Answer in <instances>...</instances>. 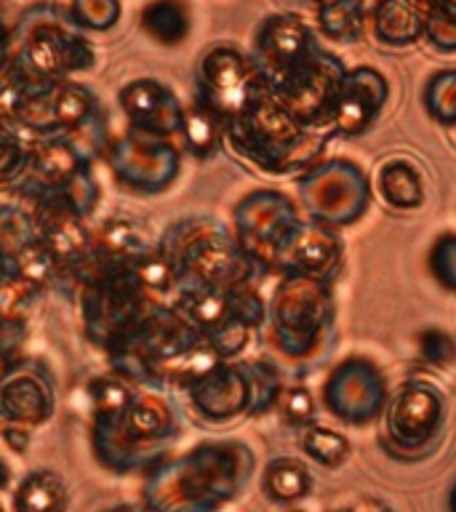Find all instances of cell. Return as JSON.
Here are the masks:
<instances>
[{
	"label": "cell",
	"instance_id": "cell-32",
	"mask_svg": "<svg viewBox=\"0 0 456 512\" xmlns=\"http://www.w3.org/2000/svg\"><path fill=\"white\" fill-rule=\"evenodd\" d=\"M139 395V384H134L126 376L102 374L96 376L94 382L88 384V398H91V422H104V419H115L126 411L134 398Z\"/></svg>",
	"mask_w": 456,
	"mask_h": 512
},
{
	"label": "cell",
	"instance_id": "cell-9",
	"mask_svg": "<svg viewBox=\"0 0 456 512\" xmlns=\"http://www.w3.org/2000/svg\"><path fill=\"white\" fill-rule=\"evenodd\" d=\"M203 342L190 320L174 304L160 302L152 315L128 334L115 350L107 352L110 368L139 387L163 390L168 371Z\"/></svg>",
	"mask_w": 456,
	"mask_h": 512
},
{
	"label": "cell",
	"instance_id": "cell-41",
	"mask_svg": "<svg viewBox=\"0 0 456 512\" xmlns=\"http://www.w3.org/2000/svg\"><path fill=\"white\" fill-rule=\"evenodd\" d=\"M427 40L438 51H456V0H435L427 11Z\"/></svg>",
	"mask_w": 456,
	"mask_h": 512
},
{
	"label": "cell",
	"instance_id": "cell-54",
	"mask_svg": "<svg viewBox=\"0 0 456 512\" xmlns=\"http://www.w3.org/2000/svg\"><path fill=\"white\" fill-rule=\"evenodd\" d=\"M286 512H302V510H286Z\"/></svg>",
	"mask_w": 456,
	"mask_h": 512
},
{
	"label": "cell",
	"instance_id": "cell-27",
	"mask_svg": "<svg viewBox=\"0 0 456 512\" xmlns=\"http://www.w3.org/2000/svg\"><path fill=\"white\" fill-rule=\"evenodd\" d=\"M152 240L147 238L142 224L134 219H120L112 216L94 232V251L104 256L107 262L120 264V267H131L139 256L150 254Z\"/></svg>",
	"mask_w": 456,
	"mask_h": 512
},
{
	"label": "cell",
	"instance_id": "cell-7",
	"mask_svg": "<svg viewBox=\"0 0 456 512\" xmlns=\"http://www.w3.org/2000/svg\"><path fill=\"white\" fill-rule=\"evenodd\" d=\"M8 62L19 64L35 80H70L75 72L94 70L96 51L70 11L35 6L19 19L16 56H8Z\"/></svg>",
	"mask_w": 456,
	"mask_h": 512
},
{
	"label": "cell",
	"instance_id": "cell-4",
	"mask_svg": "<svg viewBox=\"0 0 456 512\" xmlns=\"http://www.w3.org/2000/svg\"><path fill=\"white\" fill-rule=\"evenodd\" d=\"M334 136V128L304 126L272 94H264L243 118L227 123V147L248 166L272 176L318 166Z\"/></svg>",
	"mask_w": 456,
	"mask_h": 512
},
{
	"label": "cell",
	"instance_id": "cell-6",
	"mask_svg": "<svg viewBox=\"0 0 456 512\" xmlns=\"http://www.w3.org/2000/svg\"><path fill=\"white\" fill-rule=\"evenodd\" d=\"M272 342L286 360L304 366L334 339L336 299L331 283L283 275L270 296Z\"/></svg>",
	"mask_w": 456,
	"mask_h": 512
},
{
	"label": "cell",
	"instance_id": "cell-33",
	"mask_svg": "<svg viewBox=\"0 0 456 512\" xmlns=\"http://www.w3.org/2000/svg\"><path fill=\"white\" fill-rule=\"evenodd\" d=\"M366 3L363 0H331L318 11V27L328 40L355 43L366 27Z\"/></svg>",
	"mask_w": 456,
	"mask_h": 512
},
{
	"label": "cell",
	"instance_id": "cell-1",
	"mask_svg": "<svg viewBox=\"0 0 456 512\" xmlns=\"http://www.w3.org/2000/svg\"><path fill=\"white\" fill-rule=\"evenodd\" d=\"M254 472L246 440H203L147 470L142 502L155 512H219L246 491Z\"/></svg>",
	"mask_w": 456,
	"mask_h": 512
},
{
	"label": "cell",
	"instance_id": "cell-15",
	"mask_svg": "<svg viewBox=\"0 0 456 512\" xmlns=\"http://www.w3.org/2000/svg\"><path fill=\"white\" fill-rule=\"evenodd\" d=\"M390 403L382 368L368 358H347L323 382V406L350 427H366L384 416Z\"/></svg>",
	"mask_w": 456,
	"mask_h": 512
},
{
	"label": "cell",
	"instance_id": "cell-2",
	"mask_svg": "<svg viewBox=\"0 0 456 512\" xmlns=\"http://www.w3.org/2000/svg\"><path fill=\"white\" fill-rule=\"evenodd\" d=\"M158 248L174 264L179 288H256L272 272L227 224L208 214H190L171 224Z\"/></svg>",
	"mask_w": 456,
	"mask_h": 512
},
{
	"label": "cell",
	"instance_id": "cell-38",
	"mask_svg": "<svg viewBox=\"0 0 456 512\" xmlns=\"http://www.w3.org/2000/svg\"><path fill=\"white\" fill-rule=\"evenodd\" d=\"M131 270L139 280H142V286L150 291L152 296H163L168 294L171 288H179V278H176L174 264L168 262L166 254L160 251L158 246L152 248L150 254L139 256L134 264H131Z\"/></svg>",
	"mask_w": 456,
	"mask_h": 512
},
{
	"label": "cell",
	"instance_id": "cell-17",
	"mask_svg": "<svg viewBox=\"0 0 456 512\" xmlns=\"http://www.w3.org/2000/svg\"><path fill=\"white\" fill-rule=\"evenodd\" d=\"M232 222L240 243L272 270V256L283 246V240L302 224V216L286 192L262 187L246 192L235 203Z\"/></svg>",
	"mask_w": 456,
	"mask_h": 512
},
{
	"label": "cell",
	"instance_id": "cell-31",
	"mask_svg": "<svg viewBox=\"0 0 456 512\" xmlns=\"http://www.w3.org/2000/svg\"><path fill=\"white\" fill-rule=\"evenodd\" d=\"M142 27L160 46H179L190 38L192 14L182 0H152L142 11Z\"/></svg>",
	"mask_w": 456,
	"mask_h": 512
},
{
	"label": "cell",
	"instance_id": "cell-26",
	"mask_svg": "<svg viewBox=\"0 0 456 512\" xmlns=\"http://www.w3.org/2000/svg\"><path fill=\"white\" fill-rule=\"evenodd\" d=\"M376 190L382 200L395 211H416L424 206V179L422 168L408 158H392L379 166Z\"/></svg>",
	"mask_w": 456,
	"mask_h": 512
},
{
	"label": "cell",
	"instance_id": "cell-45",
	"mask_svg": "<svg viewBox=\"0 0 456 512\" xmlns=\"http://www.w3.org/2000/svg\"><path fill=\"white\" fill-rule=\"evenodd\" d=\"M416 347H419V358L427 366L448 368L456 363V339L448 334L446 328H424L416 339Z\"/></svg>",
	"mask_w": 456,
	"mask_h": 512
},
{
	"label": "cell",
	"instance_id": "cell-19",
	"mask_svg": "<svg viewBox=\"0 0 456 512\" xmlns=\"http://www.w3.org/2000/svg\"><path fill=\"white\" fill-rule=\"evenodd\" d=\"M347 67L339 56L320 48L294 78L283 83L272 96L286 107L294 118L310 128H331L336 99L347 78Z\"/></svg>",
	"mask_w": 456,
	"mask_h": 512
},
{
	"label": "cell",
	"instance_id": "cell-50",
	"mask_svg": "<svg viewBox=\"0 0 456 512\" xmlns=\"http://www.w3.org/2000/svg\"><path fill=\"white\" fill-rule=\"evenodd\" d=\"M448 512H456V483L448 491Z\"/></svg>",
	"mask_w": 456,
	"mask_h": 512
},
{
	"label": "cell",
	"instance_id": "cell-43",
	"mask_svg": "<svg viewBox=\"0 0 456 512\" xmlns=\"http://www.w3.org/2000/svg\"><path fill=\"white\" fill-rule=\"evenodd\" d=\"M46 288L22 278V275H3V291H0V307L3 318H27L30 307L40 299Z\"/></svg>",
	"mask_w": 456,
	"mask_h": 512
},
{
	"label": "cell",
	"instance_id": "cell-24",
	"mask_svg": "<svg viewBox=\"0 0 456 512\" xmlns=\"http://www.w3.org/2000/svg\"><path fill=\"white\" fill-rule=\"evenodd\" d=\"M390 99V86L382 72L374 67H355L347 72L344 86L336 99L331 128L336 136H360L374 126Z\"/></svg>",
	"mask_w": 456,
	"mask_h": 512
},
{
	"label": "cell",
	"instance_id": "cell-53",
	"mask_svg": "<svg viewBox=\"0 0 456 512\" xmlns=\"http://www.w3.org/2000/svg\"><path fill=\"white\" fill-rule=\"evenodd\" d=\"M334 512H352V510H334Z\"/></svg>",
	"mask_w": 456,
	"mask_h": 512
},
{
	"label": "cell",
	"instance_id": "cell-22",
	"mask_svg": "<svg viewBox=\"0 0 456 512\" xmlns=\"http://www.w3.org/2000/svg\"><path fill=\"white\" fill-rule=\"evenodd\" d=\"M344 267V240L326 224L302 222L272 256V272L334 283Z\"/></svg>",
	"mask_w": 456,
	"mask_h": 512
},
{
	"label": "cell",
	"instance_id": "cell-37",
	"mask_svg": "<svg viewBox=\"0 0 456 512\" xmlns=\"http://www.w3.org/2000/svg\"><path fill=\"white\" fill-rule=\"evenodd\" d=\"M424 107L440 126H456V67L435 72L427 80Z\"/></svg>",
	"mask_w": 456,
	"mask_h": 512
},
{
	"label": "cell",
	"instance_id": "cell-13",
	"mask_svg": "<svg viewBox=\"0 0 456 512\" xmlns=\"http://www.w3.org/2000/svg\"><path fill=\"white\" fill-rule=\"evenodd\" d=\"M195 80V99L206 104L208 110H214L224 123L243 118L264 94H270L254 59L235 46L208 48L200 59Z\"/></svg>",
	"mask_w": 456,
	"mask_h": 512
},
{
	"label": "cell",
	"instance_id": "cell-30",
	"mask_svg": "<svg viewBox=\"0 0 456 512\" xmlns=\"http://www.w3.org/2000/svg\"><path fill=\"white\" fill-rule=\"evenodd\" d=\"M262 491L272 504L291 507L307 499L312 491V475L307 464L296 456H278L262 472Z\"/></svg>",
	"mask_w": 456,
	"mask_h": 512
},
{
	"label": "cell",
	"instance_id": "cell-14",
	"mask_svg": "<svg viewBox=\"0 0 456 512\" xmlns=\"http://www.w3.org/2000/svg\"><path fill=\"white\" fill-rule=\"evenodd\" d=\"M107 163L120 187L134 195H163L179 179L182 152L171 139L142 134L128 128V134L107 147Z\"/></svg>",
	"mask_w": 456,
	"mask_h": 512
},
{
	"label": "cell",
	"instance_id": "cell-39",
	"mask_svg": "<svg viewBox=\"0 0 456 512\" xmlns=\"http://www.w3.org/2000/svg\"><path fill=\"white\" fill-rule=\"evenodd\" d=\"M67 11L83 30L107 32L120 22L123 6L120 0H72Z\"/></svg>",
	"mask_w": 456,
	"mask_h": 512
},
{
	"label": "cell",
	"instance_id": "cell-12",
	"mask_svg": "<svg viewBox=\"0 0 456 512\" xmlns=\"http://www.w3.org/2000/svg\"><path fill=\"white\" fill-rule=\"evenodd\" d=\"M296 192L307 219L331 230L352 227L371 206V179L347 158L320 160L296 179Z\"/></svg>",
	"mask_w": 456,
	"mask_h": 512
},
{
	"label": "cell",
	"instance_id": "cell-20",
	"mask_svg": "<svg viewBox=\"0 0 456 512\" xmlns=\"http://www.w3.org/2000/svg\"><path fill=\"white\" fill-rule=\"evenodd\" d=\"M91 168H94V158L70 134L43 136L38 142H32L30 163L22 179L14 184V190L27 200L46 198V195L72 190L91 179L94 176Z\"/></svg>",
	"mask_w": 456,
	"mask_h": 512
},
{
	"label": "cell",
	"instance_id": "cell-5",
	"mask_svg": "<svg viewBox=\"0 0 456 512\" xmlns=\"http://www.w3.org/2000/svg\"><path fill=\"white\" fill-rule=\"evenodd\" d=\"M99 112V99L75 80H35L14 62L3 72V118L30 134L59 136L86 128Z\"/></svg>",
	"mask_w": 456,
	"mask_h": 512
},
{
	"label": "cell",
	"instance_id": "cell-49",
	"mask_svg": "<svg viewBox=\"0 0 456 512\" xmlns=\"http://www.w3.org/2000/svg\"><path fill=\"white\" fill-rule=\"evenodd\" d=\"M104 512H155L150 510L147 504H115V507H110V510H104Z\"/></svg>",
	"mask_w": 456,
	"mask_h": 512
},
{
	"label": "cell",
	"instance_id": "cell-25",
	"mask_svg": "<svg viewBox=\"0 0 456 512\" xmlns=\"http://www.w3.org/2000/svg\"><path fill=\"white\" fill-rule=\"evenodd\" d=\"M371 24L376 40L384 46H411L427 32L424 11L414 0H379Z\"/></svg>",
	"mask_w": 456,
	"mask_h": 512
},
{
	"label": "cell",
	"instance_id": "cell-34",
	"mask_svg": "<svg viewBox=\"0 0 456 512\" xmlns=\"http://www.w3.org/2000/svg\"><path fill=\"white\" fill-rule=\"evenodd\" d=\"M222 363H227V360H224L211 344L200 342L198 347H192V350L168 371L166 382H163V390H171V387H174V390L190 392L192 387H198L206 376L214 374Z\"/></svg>",
	"mask_w": 456,
	"mask_h": 512
},
{
	"label": "cell",
	"instance_id": "cell-55",
	"mask_svg": "<svg viewBox=\"0 0 456 512\" xmlns=\"http://www.w3.org/2000/svg\"><path fill=\"white\" fill-rule=\"evenodd\" d=\"M376 3H379V0H376Z\"/></svg>",
	"mask_w": 456,
	"mask_h": 512
},
{
	"label": "cell",
	"instance_id": "cell-8",
	"mask_svg": "<svg viewBox=\"0 0 456 512\" xmlns=\"http://www.w3.org/2000/svg\"><path fill=\"white\" fill-rule=\"evenodd\" d=\"M283 374L267 360H227L187 392L192 411L208 424L262 416L280 403Z\"/></svg>",
	"mask_w": 456,
	"mask_h": 512
},
{
	"label": "cell",
	"instance_id": "cell-48",
	"mask_svg": "<svg viewBox=\"0 0 456 512\" xmlns=\"http://www.w3.org/2000/svg\"><path fill=\"white\" fill-rule=\"evenodd\" d=\"M352 512H395L390 507V504H384L382 499H371V496H366V499H360L355 507H352Z\"/></svg>",
	"mask_w": 456,
	"mask_h": 512
},
{
	"label": "cell",
	"instance_id": "cell-18",
	"mask_svg": "<svg viewBox=\"0 0 456 512\" xmlns=\"http://www.w3.org/2000/svg\"><path fill=\"white\" fill-rule=\"evenodd\" d=\"M56 387L51 368L38 358H11L3 366L0 419L3 427L32 432L54 416Z\"/></svg>",
	"mask_w": 456,
	"mask_h": 512
},
{
	"label": "cell",
	"instance_id": "cell-36",
	"mask_svg": "<svg viewBox=\"0 0 456 512\" xmlns=\"http://www.w3.org/2000/svg\"><path fill=\"white\" fill-rule=\"evenodd\" d=\"M38 243V230L32 211H24L22 206L3 203L0 206V246H3V259H14L22 251Z\"/></svg>",
	"mask_w": 456,
	"mask_h": 512
},
{
	"label": "cell",
	"instance_id": "cell-21",
	"mask_svg": "<svg viewBox=\"0 0 456 512\" xmlns=\"http://www.w3.org/2000/svg\"><path fill=\"white\" fill-rule=\"evenodd\" d=\"M190 326L206 342L222 328L235 320H246L259 331L264 320L270 318V304H264L262 294L256 288H238V291H222V288H179L171 302Z\"/></svg>",
	"mask_w": 456,
	"mask_h": 512
},
{
	"label": "cell",
	"instance_id": "cell-51",
	"mask_svg": "<svg viewBox=\"0 0 456 512\" xmlns=\"http://www.w3.org/2000/svg\"><path fill=\"white\" fill-rule=\"evenodd\" d=\"M414 3H416V6H419V8H422V11H427V8H430L432 3H435V0H414Z\"/></svg>",
	"mask_w": 456,
	"mask_h": 512
},
{
	"label": "cell",
	"instance_id": "cell-35",
	"mask_svg": "<svg viewBox=\"0 0 456 512\" xmlns=\"http://www.w3.org/2000/svg\"><path fill=\"white\" fill-rule=\"evenodd\" d=\"M299 446H302L304 456H310L312 462L326 470H336L350 459V438L331 427H320V424L302 430Z\"/></svg>",
	"mask_w": 456,
	"mask_h": 512
},
{
	"label": "cell",
	"instance_id": "cell-42",
	"mask_svg": "<svg viewBox=\"0 0 456 512\" xmlns=\"http://www.w3.org/2000/svg\"><path fill=\"white\" fill-rule=\"evenodd\" d=\"M427 270L440 288L456 294V232H443L427 251Z\"/></svg>",
	"mask_w": 456,
	"mask_h": 512
},
{
	"label": "cell",
	"instance_id": "cell-44",
	"mask_svg": "<svg viewBox=\"0 0 456 512\" xmlns=\"http://www.w3.org/2000/svg\"><path fill=\"white\" fill-rule=\"evenodd\" d=\"M280 416L283 422L291 424V427H312L315 424V414H318V406H315V398L312 392L304 387V384H288L283 395H280Z\"/></svg>",
	"mask_w": 456,
	"mask_h": 512
},
{
	"label": "cell",
	"instance_id": "cell-29",
	"mask_svg": "<svg viewBox=\"0 0 456 512\" xmlns=\"http://www.w3.org/2000/svg\"><path fill=\"white\" fill-rule=\"evenodd\" d=\"M179 136H182L184 150L190 152L192 158L211 160L227 144V123L195 99L184 107V123Z\"/></svg>",
	"mask_w": 456,
	"mask_h": 512
},
{
	"label": "cell",
	"instance_id": "cell-46",
	"mask_svg": "<svg viewBox=\"0 0 456 512\" xmlns=\"http://www.w3.org/2000/svg\"><path fill=\"white\" fill-rule=\"evenodd\" d=\"M24 336H27V318H3V363L16 358Z\"/></svg>",
	"mask_w": 456,
	"mask_h": 512
},
{
	"label": "cell",
	"instance_id": "cell-47",
	"mask_svg": "<svg viewBox=\"0 0 456 512\" xmlns=\"http://www.w3.org/2000/svg\"><path fill=\"white\" fill-rule=\"evenodd\" d=\"M3 440L8 443V448H14L19 454L27 451V443H30V432L22 430V427H3Z\"/></svg>",
	"mask_w": 456,
	"mask_h": 512
},
{
	"label": "cell",
	"instance_id": "cell-10",
	"mask_svg": "<svg viewBox=\"0 0 456 512\" xmlns=\"http://www.w3.org/2000/svg\"><path fill=\"white\" fill-rule=\"evenodd\" d=\"M78 304L86 339L110 352L150 318L160 299L142 286L131 267H110L80 288Z\"/></svg>",
	"mask_w": 456,
	"mask_h": 512
},
{
	"label": "cell",
	"instance_id": "cell-11",
	"mask_svg": "<svg viewBox=\"0 0 456 512\" xmlns=\"http://www.w3.org/2000/svg\"><path fill=\"white\" fill-rule=\"evenodd\" d=\"M448 403L430 382H406L384 408L382 443L387 454L403 462H416L438 448L446 432Z\"/></svg>",
	"mask_w": 456,
	"mask_h": 512
},
{
	"label": "cell",
	"instance_id": "cell-23",
	"mask_svg": "<svg viewBox=\"0 0 456 512\" xmlns=\"http://www.w3.org/2000/svg\"><path fill=\"white\" fill-rule=\"evenodd\" d=\"M118 104L134 131L160 139H171L182 131L184 104L163 80H131L118 91Z\"/></svg>",
	"mask_w": 456,
	"mask_h": 512
},
{
	"label": "cell",
	"instance_id": "cell-16",
	"mask_svg": "<svg viewBox=\"0 0 456 512\" xmlns=\"http://www.w3.org/2000/svg\"><path fill=\"white\" fill-rule=\"evenodd\" d=\"M318 51L320 46L315 43V32L299 16L272 14L256 27L251 59L272 94L294 78Z\"/></svg>",
	"mask_w": 456,
	"mask_h": 512
},
{
	"label": "cell",
	"instance_id": "cell-52",
	"mask_svg": "<svg viewBox=\"0 0 456 512\" xmlns=\"http://www.w3.org/2000/svg\"><path fill=\"white\" fill-rule=\"evenodd\" d=\"M307 3H318V6H326V3H331V0H307Z\"/></svg>",
	"mask_w": 456,
	"mask_h": 512
},
{
	"label": "cell",
	"instance_id": "cell-3",
	"mask_svg": "<svg viewBox=\"0 0 456 512\" xmlns=\"http://www.w3.org/2000/svg\"><path fill=\"white\" fill-rule=\"evenodd\" d=\"M182 435V411L166 390L142 387L115 419L91 422V451L115 475L152 470Z\"/></svg>",
	"mask_w": 456,
	"mask_h": 512
},
{
	"label": "cell",
	"instance_id": "cell-28",
	"mask_svg": "<svg viewBox=\"0 0 456 512\" xmlns=\"http://www.w3.org/2000/svg\"><path fill=\"white\" fill-rule=\"evenodd\" d=\"M70 488L56 470L38 467L19 480L14 491L16 512H67Z\"/></svg>",
	"mask_w": 456,
	"mask_h": 512
},
{
	"label": "cell",
	"instance_id": "cell-40",
	"mask_svg": "<svg viewBox=\"0 0 456 512\" xmlns=\"http://www.w3.org/2000/svg\"><path fill=\"white\" fill-rule=\"evenodd\" d=\"M30 155L32 144L24 142L22 134L6 123V128H3V142H0V176H3L6 187H14L22 179L24 171H27V163H30Z\"/></svg>",
	"mask_w": 456,
	"mask_h": 512
}]
</instances>
